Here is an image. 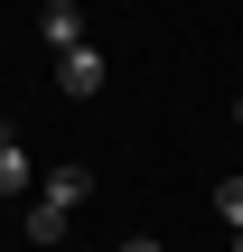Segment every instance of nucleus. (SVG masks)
Instances as JSON below:
<instances>
[{"label":"nucleus","instance_id":"8","mask_svg":"<svg viewBox=\"0 0 243 252\" xmlns=\"http://www.w3.org/2000/svg\"><path fill=\"white\" fill-rule=\"evenodd\" d=\"M234 122H243V103H234Z\"/></svg>","mask_w":243,"mask_h":252},{"label":"nucleus","instance_id":"9","mask_svg":"<svg viewBox=\"0 0 243 252\" xmlns=\"http://www.w3.org/2000/svg\"><path fill=\"white\" fill-rule=\"evenodd\" d=\"M234 243H243V234H234Z\"/></svg>","mask_w":243,"mask_h":252},{"label":"nucleus","instance_id":"1","mask_svg":"<svg viewBox=\"0 0 243 252\" xmlns=\"http://www.w3.org/2000/svg\"><path fill=\"white\" fill-rule=\"evenodd\" d=\"M56 84H66L75 103H94V94H103V47H66V56H56Z\"/></svg>","mask_w":243,"mask_h":252},{"label":"nucleus","instance_id":"2","mask_svg":"<svg viewBox=\"0 0 243 252\" xmlns=\"http://www.w3.org/2000/svg\"><path fill=\"white\" fill-rule=\"evenodd\" d=\"M84 196H94V168H84V159H56V168H47V206H66V215H75Z\"/></svg>","mask_w":243,"mask_h":252},{"label":"nucleus","instance_id":"6","mask_svg":"<svg viewBox=\"0 0 243 252\" xmlns=\"http://www.w3.org/2000/svg\"><path fill=\"white\" fill-rule=\"evenodd\" d=\"M215 215H225V224L243 234V178H225V187H215Z\"/></svg>","mask_w":243,"mask_h":252},{"label":"nucleus","instance_id":"5","mask_svg":"<svg viewBox=\"0 0 243 252\" xmlns=\"http://www.w3.org/2000/svg\"><path fill=\"white\" fill-rule=\"evenodd\" d=\"M28 243H66V206L37 196V206H28Z\"/></svg>","mask_w":243,"mask_h":252},{"label":"nucleus","instance_id":"3","mask_svg":"<svg viewBox=\"0 0 243 252\" xmlns=\"http://www.w3.org/2000/svg\"><path fill=\"white\" fill-rule=\"evenodd\" d=\"M37 28H47V47H56V56H66V47H84V9H75V0H47V19H37Z\"/></svg>","mask_w":243,"mask_h":252},{"label":"nucleus","instance_id":"4","mask_svg":"<svg viewBox=\"0 0 243 252\" xmlns=\"http://www.w3.org/2000/svg\"><path fill=\"white\" fill-rule=\"evenodd\" d=\"M19 187H28V140L0 131V196H19Z\"/></svg>","mask_w":243,"mask_h":252},{"label":"nucleus","instance_id":"7","mask_svg":"<svg viewBox=\"0 0 243 252\" xmlns=\"http://www.w3.org/2000/svg\"><path fill=\"white\" fill-rule=\"evenodd\" d=\"M122 252H159V243H150V234H131V243H122Z\"/></svg>","mask_w":243,"mask_h":252}]
</instances>
